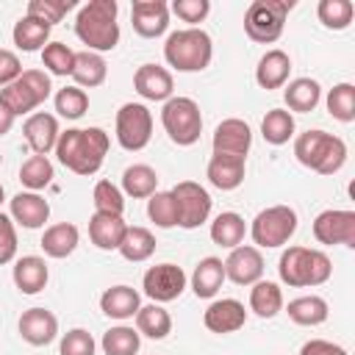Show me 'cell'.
<instances>
[{"label":"cell","instance_id":"24","mask_svg":"<svg viewBox=\"0 0 355 355\" xmlns=\"http://www.w3.org/2000/svg\"><path fill=\"white\" fill-rule=\"evenodd\" d=\"M11 277H14V286L22 294H39L47 286V280H50V269H47V261L44 258H39V255H22V258L14 261Z\"/></svg>","mask_w":355,"mask_h":355},{"label":"cell","instance_id":"13","mask_svg":"<svg viewBox=\"0 0 355 355\" xmlns=\"http://www.w3.org/2000/svg\"><path fill=\"white\" fill-rule=\"evenodd\" d=\"M313 239L319 244H344L355 247V211L327 208L313 219Z\"/></svg>","mask_w":355,"mask_h":355},{"label":"cell","instance_id":"31","mask_svg":"<svg viewBox=\"0 0 355 355\" xmlns=\"http://www.w3.org/2000/svg\"><path fill=\"white\" fill-rule=\"evenodd\" d=\"M286 313L294 324H302V327H316L322 322H327V300L319 297V294H305V297H294L288 305H286Z\"/></svg>","mask_w":355,"mask_h":355},{"label":"cell","instance_id":"12","mask_svg":"<svg viewBox=\"0 0 355 355\" xmlns=\"http://www.w3.org/2000/svg\"><path fill=\"white\" fill-rule=\"evenodd\" d=\"M186 283H189V277H186V272H183L178 263H155V266H150V269L144 272V277H141L144 294H147L153 302H158V305L178 300V297L186 291Z\"/></svg>","mask_w":355,"mask_h":355},{"label":"cell","instance_id":"53","mask_svg":"<svg viewBox=\"0 0 355 355\" xmlns=\"http://www.w3.org/2000/svg\"><path fill=\"white\" fill-rule=\"evenodd\" d=\"M14 119H17V116H14V114L6 108V103L0 100V136H6V133L14 128Z\"/></svg>","mask_w":355,"mask_h":355},{"label":"cell","instance_id":"25","mask_svg":"<svg viewBox=\"0 0 355 355\" xmlns=\"http://www.w3.org/2000/svg\"><path fill=\"white\" fill-rule=\"evenodd\" d=\"M139 308H141V297H139V291L130 288V286H125V283L105 288L103 297H100V311H103L108 319H116V322L133 319Z\"/></svg>","mask_w":355,"mask_h":355},{"label":"cell","instance_id":"4","mask_svg":"<svg viewBox=\"0 0 355 355\" xmlns=\"http://www.w3.org/2000/svg\"><path fill=\"white\" fill-rule=\"evenodd\" d=\"M214 58V42L202 28L172 31L164 42V61L178 72H202Z\"/></svg>","mask_w":355,"mask_h":355},{"label":"cell","instance_id":"33","mask_svg":"<svg viewBox=\"0 0 355 355\" xmlns=\"http://www.w3.org/2000/svg\"><path fill=\"white\" fill-rule=\"evenodd\" d=\"M133 319H136L139 336H147V338H153V341H161V338H166V336L172 333V316H169V311H166L164 305H158V302L141 305Z\"/></svg>","mask_w":355,"mask_h":355},{"label":"cell","instance_id":"29","mask_svg":"<svg viewBox=\"0 0 355 355\" xmlns=\"http://www.w3.org/2000/svg\"><path fill=\"white\" fill-rule=\"evenodd\" d=\"M75 80V86H80L83 92L86 89H94V86H103L105 78H108V64L100 53H92V50H80L75 53V69L69 75Z\"/></svg>","mask_w":355,"mask_h":355},{"label":"cell","instance_id":"18","mask_svg":"<svg viewBox=\"0 0 355 355\" xmlns=\"http://www.w3.org/2000/svg\"><path fill=\"white\" fill-rule=\"evenodd\" d=\"M8 216L14 219V225H22L25 230H36L44 227V222L50 219V202L39 191H17L8 200Z\"/></svg>","mask_w":355,"mask_h":355},{"label":"cell","instance_id":"35","mask_svg":"<svg viewBox=\"0 0 355 355\" xmlns=\"http://www.w3.org/2000/svg\"><path fill=\"white\" fill-rule=\"evenodd\" d=\"M244 236H247V225H244V216H239L236 211H222L211 222V241L225 250L239 247L244 241Z\"/></svg>","mask_w":355,"mask_h":355},{"label":"cell","instance_id":"41","mask_svg":"<svg viewBox=\"0 0 355 355\" xmlns=\"http://www.w3.org/2000/svg\"><path fill=\"white\" fill-rule=\"evenodd\" d=\"M316 17L324 28L344 31V28H349V22L355 17V6H352V0H319Z\"/></svg>","mask_w":355,"mask_h":355},{"label":"cell","instance_id":"54","mask_svg":"<svg viewBox=\"0 0 355 355\" xmlns=\"http://www.w3.org/2000/svg\"><path fill=\"white\" fill-rule=\"evenodd\" d=\"M3 200H6V189H3V183H0V205H3Z\"/></svg>","mask_w":355,"mask_h":355},{"label":"cell","instance_id":"39","mask_svg":"<svg viewBox=\"0 0 355 355\" xmlns=\"http://www.w3.org/2000/svg\"><path fill=\"white\" fill-rule=\"evenodd\" d=\"M100 347H103L105 355H136L139 347H141V336H139L136 327L116 324V327H108L103 333Z\"/></svg>","mask_w":355,"mask_h":355},{"label":"cell","instance_id":"6","mask_svg":"<svg viewBox=\"0 0 355 355\" xmlns=\"http://www.w3.org/2000/svg\"><path fill=\"white\" fill-rule=\"evenodd\" d=\"M53 92L50 75L44 69H22V75L0 89V100L14 116H31Z\"/></svg>","mask_w":355,"mask_h":355},{"label":"cell","instance_id":"32","mask_svg":"<svg viewBox=\"0 0 355 355\" xmlns=\"http://www.w3.org/2000/svg\"><path fill=\"white\" fill-rule=\"evenodd\" d=\"M50 25L33 19V17H19L14 22V31H11V39L17 44V50L22 53H36V50H44V44L50 42Z\"/></svg>","mask_w":355,"mask_h":355},{"label":"cell","instance_id":"17","mask_svg":"<svg viewBox=\"0 0 355 355\" xmlns=\"http://www.w3.org/2000/svg\"><path fill=\"white\" fill-rule=\"evenodd\" d=\"M22 136L33 150V155H47L50 150H55V141L61 136L58 116L47 111H33L22 125Z\"/></svg>","mask_w":355,"mask_h":355},{"label":"cell","instance_id":"28","mask_svg":"<svg viewBox=\"0 0 355 355\" xmlns=\"http://www.w3.org/2000/svg\"><path fill=\"white\" fill-rule=\"evenodd\" d=\"M78 241H80V230L72 225V222H58V225H50L44 227L42 233V250L47 258H69L75 250H78Z\"/></svg>","mask_w":355,"mask_h":355},{"label":"cell","instance_id":"3","mask_svg":"<svg viewBox=\"0 0 355 355\" xmlns=\"http://www.w3.org/2000/svg\"><path fill=\"white\" fill-rule=\"evenodd\" d=\"M294 155L311 172L336 175L347 161V144H344V139L316 128V130H305L294 139Z\"/></svg>","mask_w":355,"mask_h":355},{"label":"cell","instance_id":"49","mask_svg":"<svg viewBox=\"0 0 355 355\" xmlns=\"http://www.w3.org/2000/svg\"><path fill=\"white\" fill-rule=\"evenodd\" d=\"M211 11L208 0H175L169 6V14H175L180 22H189V28H197V22H202Z\"/></svg>","mask_w":355,"mask_h":355},{"label":"cell","instance_id":"7","mask_svg":"<svg viewBox=\"0 0 355 355\" xmlns=\"http://www.w3.org/2000/svg\"><path fill=\"white\" fill-rule=\"evenodd\" d=\"M294 0H252L244 14V33L258 44H275L283 36Z\"/></svg>","mask_w":355,"mask_h":355},{"label":"cell","instance_id":"16","mask_svg":"<svg viewBox=\"0 0 355 355\" xmlns=\"http://www.w3.org/2000/svg\"><path fill=\"white\" fill-rule=\"evenodd\" d=\"M133 89L139 97L150 100V103H166L172 97V89H175V80H172V72L166 67H158V64H141L136 72H133Z\"/></svg>","mask_w":355,"mask_h":355},{"label":"cell","instance_id":"1","mask_svg":"<svg viewBox=\"0 0 355 355\" xmlns=\"http://www.w3.org/2000/svg\"><path fill=\"white\" fill-rule=\"evenodd\" d=\"M108 144L111 139L103 128H67L55 141V155L69 172L89 178L100 172Z\"/></svg>","mask_w":355,"mask_h":355},{"label":"cell","instance_id":"10","mask_svg":"<svg viewBox=\"0 0 355 355\" xmlns=\"http://www.w3.org/2000/svg\"><path fill=\"white\" fill-rule=\"evenodd\" d=\"M114 136H116L119 147L128 150V153L144 150L153 139V114H150V108L144 103H125L116 111Z\"/></svg>","mask_w":355,"mask_h":355},{"label":"cell","instance_id":"48","mask_svg":"<svg viewBox=\"0 0 355 355\" xmlns=\"http://www.w3.org/2000/svg\"><path fill=\"white\" fill-rule=\"evenodd\" d=\"M94 349H97V344H94L92 333L83 330V327L67 330L61 336V344H58V352L61 355H94Z\"/></svg>","mask_w":355,"mask_h":355},{"label":"cell","instance_id":"47","mask_svg":"<svg viewBox=\"0 0 355 355\" xmlns=\"http://www.w3.org/2000/svg\"><path fill=\"white\" fill-rule=\"evenodd\" d=\"M72 8H75V0H31L25 14L53 28V25H58V22L67 17V11H72Z\"/></svg>","mask_w":355,"mask_h":355},{"label":"cell","instance_id":"40","mask_svg":"<svg viewBox=\"0 0 355 355\" xmlns=\"http://www.w3.org/2000/svg\"><path fill=\"white\" fill-rule=\"evenodd\" d=\"M53 178H55V169L47 155H31L19 166V180L28 191H42L44 186L53 183Z\"/></svg>","mask_w":355,"mask_h":355},{"label":"cell","instance_id":"34","mask_svg":"<svg viewBox=\"0 0 355 355\" xmlns=\"http://www.w3.org/2000/svg\"><path fill=\"white\" fill-rule=\"evenodd\" d=\"M122 194L133 197V200H147L158 191V172L147 164H133L122 172Z\"/></svg>","mask_w":355,"mask_h":355},{"label":"cell","instance_id":"11","mask_svg":"<svg viewBox=\"0 0 355 355\" xmlns=\"http://www.w3.org/2000/svg\"><path fill=\"white\" fill-rule=\"evenodd\" d=\"M169 191H172V197L178 202V227L194 230L202 222H208L214 200H211V194H208L205 186H200L194 180H180Z\"/></svg>","mask_w":355,"mask_h":355},{"label":"cell","instance_id":"2","mask_svg":"<svg viewBox=\"0 0 355 355\" xmlns=\"http://www.w3.org/2000/svg\"><path fill=\"white\" fill-rule=\"evenodd\" d=\"M119 6L116 0H89L78 8L75 17V36L92 53H108L119 44Z\"/></svg>","mask_w":355,"mask_h":355},{"label":"cell","instance_id":"37","mask_svg":"<svg viewBox=\"0 0 355 355\" xmlns=\"http://www.w3.org/2000/svg\"><path fill=\"white\" fill-rule=\"evenodd\" d=\"M153 252H155V236H153V230H147L141 225H133V227L128 225V230L122 236V244H119V255L125 261H130V263H141Z\"/></svg>","mask_w":355,"mask_h":355},{"label":"cell","instance_id":"19","mask_svg":"<svg viewBox=\"0 0 355 355\" xmlns=\"http://www.w3.org/2000/svg\"><path fill=\"white\" fill-rule=\"evenodd\" d=\"M17 330L31 347H47L58 336V319L47 308H28L17 322Z\"/></svg>","mask_w":355,"mask_h":355},{"label":"cell","instance_id":"9","mask_svg":"<svg viewBox=\"0 0 355 355\" xmlns=\"http://www.w3.org/2000/svg\"><path fill=\"white\" fill-rule=\"evenodd\" d=\"M297 233V211L291 205H269L263 211L255 214L252 225H250V236H252V247L258 250H275L288 244V239Z\"/></svg>","mask_w":355,"mask_h":355},{"label":"cell","instance_id":"5","mask_svg":"<svg viewBox=\"0 0 355 355\" xmlns=\"http://www.w3.org/2000/svg\"><path fill=\"white\" fill-rule=\"evenodd\" d=\"M277 275L291 288H308V286L327 283L333 275V263L322 250L288 247V250H283V255L277 261Z\"/></svg>","mask_w":355,"mask_h":355},{"label":"cell","instance_id":"36","mask_svg":"<svg viewBox=\"0 0 355 355\" xmlns=\"http://www.w3.org/2000/svg\"><path fill=\"white\" fill-rule=\"evenodd\" d=\"M250 311L261 319H272L283 311V291L272 280H258L250 288Z\"/></svg>","mask_w":355,"mask_h":355},{"label":"cell","instance_id":"14","mask_svg":"<svg viewBox=\"0 0 355 355\" xmlns=\"http://www.w3.org/2000/svg\"><path fill=\"white\" fill-rule=\"evenodd\" d=\"M222 263H225V280H233L236 286H252L263 277V255L252 244L233 247Z\"/></svg>","mask_w":355,"mask_h":355},{"label":"cell","instance_id":"51","mask_svg":"<svg viewBox=\"0 0 355 355\" xmlns=\"http://www.w3.org/2000/svg\"><path fill=\"white\" fill-rule=\"evenodd\" d=\"M22 75V64H19V55L14 50H6L0 47V89L14 83L17 78Z\"/></svg>","mask_w":355,"mask_h":355},{"label":"cell","instance_id":"45","mask_svg":"<svg viewBox=\"0 0 355 355\" xmlns=\"http://www.w3.org/2000/svg\"><path fill=\"white\" fill-rule=\"evenodd\" d=\"M147 216L155 227H175L178 225V202L172 197V191H155L153 197H147Z\"/></svg>","mask_w":355,"mask_h":355},{"label":"cell","instance_id":"52","mask_svg":"<svg viewBox=\"0 0 355 355\" xmlns=\"http://www.w3.org/2000/svg\"><path fill=\"white\" fill-rule=\"evenodd\" d=\"M300 355H349V352L341 344H333L324 338H311L300 347Z\"/></svg>","mask_w":355,"mask_h":355},{"label":"cell","instance_id":"8","mask_svg":"<svg viewBox=\"0 0 355 355\" xmlns=\"http://www.w3.org/2000/svg\"><path fill=\"white\" fill-rule=\"evenodd\" d=\"M161 125L172 144L191 147L202 133V114L191 97H169L161 108Z\"/></svg>","mask_w":355,"mask_h":355},{"label":"cell","instance_id":"21","mask_svg":"<svg viewBox=\"0 0 355 355\" xmlns=\"http://www.w3.org/2000/svg\"><path fill=\"white\" fill-rule=\"evenodd\" d=\"M247 322V311H244V302L233 300V297H222V300H214L205 313H202V324L211 330V333H236L241 330Z\"/></svg>","mask_w":355,"mask_h":355},{"label":"cell","instance_id":"43","mask_svg":"<svg viewBox=\"0 0 355 355\" xmlns=\"http://www.w3.org/2000/svg\"><path fill=\"white\" fill-rule=\"evenodd\" d=\"M42 64H44V69L50 75L67 78L75 69V50L67 47L64 42H47L44 50H42Z\"/></svg>","mask_w":355,"mask_h":355},{"label":"cell","instance_id":"26","mask_svg":"<svg viewBox=\"0 0 355 355\" xmlns=\"http://www.w3.org/2000/svg\"><path fill=\"white\" fill-rule=\"evenodd\" d=\"M128 230V222L116 214H100L94 211L89 219V239L97 250H119L122 236Z\"/></svg>","mask_w":355,"mask_h":355},{"label":"cell","instance_id":"27","mask_svg":"<svg viewBox=\"0 0 355 355\" xmlns=\"http://www.w3.org/2000/svg\"><path fill=\"white\" fill-rule=\"evenodd\" d=\"M189 283H191L194 297H200V300L216 297V291H219L222 283H225V263H222V258H216V255L202 258V261L194 266Z\"/></svg>","mask_w":355,"mask_h":355},{"label":"cell","instance_id":"15","mask_svg":"<svg viewBox=\"0 0 355 355\" xmlns=\"http://www.w3.org/2000/svg\"><path fill=\"white\" fill-rule=\"evenodd\" d=\"M133 31L141 39H158L169 28V3L164 0H136L130 6Z\"/></svg>","mask_w":355,"mask_h":355},{"label":"cell","instance_id":"46","mask_svg":"<svg viewBox=\"0 0 355 355\" xmlns=\"http://www.w3.org/2000/svg\"><path fill=\"white\" fill-rule=\"evenodd\" d=\"M92 202H94V211H100V214H116V216H122V211H125V194L111 180H97L94 183Z\"/></svg>","mask_w":355,"mask_h":355},{"label":"cell","instance_id":"38","mask_svg":"<svg viewBox=\"0 0 355 355\" xmlns=\"http://www.w3.org/2000/svg\"><path fill=\"white\" fill-rule=\"evenodd\" d=\"M261 136L266 144L280 147L294 136V114L286 108H269L261 119Z\"/></svg>","mask_w":355,"mask_h":355},{"label":"cell","instance_id":"22","mask_svg":"<svg viewBox=\"0 0 355 355\" xmlns=\"http://www.w3.org/2000/svg\"><path fill=\"white\" fill-rule=\"evenodd\" d=\"M244 172H247V158L241 155H225V153H214L208 166H205V178L214 189L219 191H233L244 183Z\"/></svg>","mask_w":355,"mask_h":355},{"label":"cell","instance_id":"30","mask_svg":"<svg viewBox=\"0 0 355 355\" xmlns=\"http://www.w3.org/2000/svg\"><path fill=\"white\" fill-rule=\"evenodd\" d=\"M283 100H286V111H297V114H308L319 105L322 100V86L313 78H297L283 89Z\"/></svg>","mask_w":355,"mask_h":355},{"label":"cell","instance_id":"44","mask_svg":"<svg viewBox=\"0 0 355 355\" xmlns=\"http://www.w3.org/2000/svg\"><path fill=\"white\" fill-rule=\"evenodd\" d=\"M53 105H55L58 116H64V119H80L89 111V94L80 86H64V89L55 92Z\"/></svg>","mask_w":355,"mask_h":355},{"label":"cell","instance_id":"42","mask_svg":"<svg viewBox=\"0 0 355 355\" xmlns=\"http://www.w3.org/2000/svg\"><path fill=\"white\" fill-rule=\"evenodd\" d=\"M324 105L330 111L333 119L338 122H352L355 119V86L352 83H336L327 97H324Z\"/></svg>","mask_w":355,"mask_h":355},{"label":"cell","instance_id":"20","mask_svg":"<svg viewBox=\"0 0 355 355\" xmlns=\"http://www.w3.org/2000/svg\"><path fill=\"white\" fill-rule=\"evenodd\" d=\"M214 153H225V155H241L247 158L250 147H252V130L244 119L239 116H230V119H222L214 130Z\"/></svg>","mask_w":355,"mask_h":355},{"label":"cell","instance_id":"50","mask_svg":"<svg viewBox=\"0 0 355 355\" xmlns=\"http://www.w3.org/2000/svg\"><path fill=\"white\" fill-rule=\"evenodd\" d=\"M17 258V225L8 214L0 211V266Z\"/></svg>","mask_w":355,"mask_h":355},{"label":"cell","instance_id":"23","mask_svg":"<svg viewBox=\"0 0 355 355\" xmlns=\"http://www.w3.org/2000/svg\"><path fill=\"white\" fill-rule=\"evenodd\" d=\"M288 75H291V58L286 50L280 47H272L261 55L258 67H255V83L261 89H283L288 83Z\"/></svg>","mask_w":355,"mask_h":355}]
</instances>
